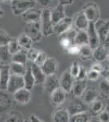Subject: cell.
<instances>
[{
    "label": "cell",
    "mask_w": 109,
    "mask_h": 122,
    "mask_svg": "<svg viewBox=\"0 0 109 122\" xmlns=\"http://www.w3.org/2000/svg\"><path fill=\"white\" fill-rule=\"evenodd\" d=\"M11 10L14 15H23L27 11L35 8L36 1L34 0H13L11 2Z\"/></svg>",
    "instance_id": "1"
},
{
    "label": "cell",
    "mask_w": 109,
    "mask_h": 122,
    "mask_svg": "<svg viewBox=\"0 0 109 122\" xmlns=\"http://www.w3.org/2000/svg\"><path fill=\"white\" fill-rule=\"evenodd\" d=\"M42 33L43 36L48 37L53 33V23L51 18V9L43 8L40 20Z\"/></svg>",
    "instance_id": "2"
},
{
    "label": "cell",
    "mask_w": 109,
    "mask_h": 122,
    "mask_svg": "<svg viewBox=\"0 0 109 122\" xmlns=\"http://www.w3.org/2000/svg\"><path fill=\"white\" fill-rule=\"evenodd\" d=\"M25 34H27L33 42H39L42 40L43 35L42 33L40 21L32 23H25V26L24 29Z\"/></svg>",
    "instance_id": "3"
},
{
    "label": "cell",
    "mask_w": 109,
    "mask_h": 122,
    "mask_svg": "<svg viewBox=\"0 0 109 122\" xmlns=\"http://www.w3.org/2000/svg\"><path fill=\"white\" fill-rule=\"evenodd\" d=\"M66 109L70 116H73L83 112L89 111V105L84 103L81 98L73 97V99L69 101Z\"/></svg>",
    "instance_id": "4"
},
{
    "label": "cell",
    "mask_w": 109,
    "mask_h": 122,
    "mask_svg": "<svg viewBox=\"0 0 109 122\" xmlns=\"http://www.w3.org/2000/svg\"><path fill=\"white\" fill-rule=\"evenodd\" d=\"M82 11L85 15L86 16L87 20L90 22H96L98 20L100 19V9L97 3L94 2H90L87 3L86 5L83 7Z\"/></svg>",
    "instance_id": "5"
},
{
    "label": "cell",
    "mask_w": 109,
    "mask_h": 122,
    "mask_svg": "<svg viewBox=\"0 0 109 122\" xmlns=\"http://www.w3.org/2000/svg\"><path fill=\"white\" fill-rule=\"evenodd\" d=\"M77 30L75 28H70L68 31L59 37V44L64 50L67 51L72 45L75 44L74 39L76 37Z\"/></svg>",
    "instance_id": "6"
},
{
    "label": "cell",
    "mask_w": 109,
    "mask_h": 122,
    "mask_svg": "<svg viewBox=\"0 0 109 122\" xmlns=\"http://www.w3.org/2000/svg\"><path fill=\"white\" fill-rule=\"evenodd\" d=\"M25 88V82H24V77L22 76L17 75H11L7 85V90L11 94H14L19 90Z\"/></svg>",
    "instance_id": "7"
},
{
    "label": "cell",
    "mask_w": 109,
    "mask_h": 122,
    "mask_svg": "<svg viewBox=\"0 0 109 122\" xmlns=\"http://www.w3.org/2000/svg\"><path fill=\"white\" fill-rule=\"evenodd\" d=\"M86 33L89 38V46L91 47L92 50H94L99 45H101L99 37L94 27V23L90 22L88 28L86 29Z\"/></svg>",
    "instance_id": "8"
},
{
    "label": "cell",
    "mask_w": 109,
    "mask_h": 122,
    "mask_svg": "<svg viewBox=\"0 0 109 122\" xmlns=\"http://www.w3.org/2000/svg\"><path fill=\"white\" fill-rule=\"evenodd\" d=\"M73 27V18L64 17L63 20H59L58 23L53 25V33L59 37L68 31L69 29Z\"/></svg>",
    "instance_id": "9"
},
{
    "label": "cell",
    "mask_w": 109,
    "mask_h": 122,
    "mask_svg": "<svg viewBox=\"0 0 109 122\" xmlns=\"http://www.w3.org/2000/svg\"><path fill=\"white\" fill-rule=\"evenodd\" d=\"M94 27L99 37L101 44H103L109 33V19L107 20L101 19L98 20L94 22Z\"/></svg>",
    "instance_id": "10"
},
{
    "label": "cell",
    "mask_w": 109,
    "mask_h": 122,
    "mask_svg": "<svg viewBox=\"0 0 109 122\" xmlns=\"http://www.w3.org/2000/svg\"><path fill=\"white\" fill-rule=\"evenodd\" d=\"M89 24H90V21L87 20L82 11L77 12L73 18V27L76 29L77 31L86 30L89 26Z\"/></svg>",
    "instance_id": "11"
},
{
    "label": "cell",
    "mask_w": 109,
    "mask_h": 122,
    "mask_svg": "<svg viewBox=\"0 0 109 122\" xmlns=\"http://www.w3.org/2000/svg\"><path fill=\"white\" fill-rule=\"evenodd\" d=\"M74 81L75 79L71 76L69 69L68 68L63 72L62 75L59 77V86L68 94H70Z\"/></svg>",
    "instance_id": "12"
},
{
    "label": "cell",
    "mask_w": 109,
    "mask_h": 122,
    "mask_svg": "<svg viewBox=\"0 0 109 122\" xmlns=\"http://www.w3.org/2000/svg\"><path fill=\"white\" fill-rule=\"evenodd\" d=\"M99 97L100 95L99 90L94 86H86V88L85 89L82 96H81V99L84 101V103L90 105L91 103H93L94 100L99 99Z\"/></svg>",
    "instance_id": "13"
},
{
    "label": "cell",
    "mask_w": 109,
    "mask_h": 122,
    "mask_svg": "<svg viewBox=\"0 0 109 122\" xmlns=\"http://www.w3.org/2000/svg\"><path fill=\"white\" fill-rule=\"evenodd\" d=\"M41 68L46 76L55 75L58 70V62L54 58L48 57L46 62L41 67Z\"/></svg>",
    "instance_id": "14"
},
{
    "label": "cell",
    "mask_w": 109,
    "mask_h": 122,
    "mask_svg": "<svg viewBox=\"0 0 109 122\" xmlns=\"http://www.w3.org/2000/svg\"><path fill=\"white\" fill-rule=\"evenodd\" d=\"M11 75L9 64H1L0 66V90H7Z\"/></svg>",
    "instance_id": "15"
},
{
    "label": "cell",
    "mask_w": 109,
    "mask_h": 122,
    "mask_svg": "<svg viewBox=\"0 0 109 122\" xmlns=\"http://www.w3.org/2000/svg\"><path fill=\"white\" fill-rule=\"evenodd\" d=\"M13 99L16 103L25 105V104H28L31 101L32 94H31L30 90L23 88L13 94Z\"/></svg>",
    "instance_id": "16"
},
{
    "label": "cell",
    "mask_w": 109,
    "mask_h": 122,
    "mask_svg": "<svg viewBox=\"0 0 109 122\" xmlns=\"http://www.w3.org/2000/svg\"><path fill=\"white\" fill-rule=\"evenodd\" d=\"M68 94L62 88H58L51 94V99L52 103L55 106H60L65 103Z\"/></svg>",
    "instance_id": "17"
},
{
    "label": "cell",
    "mask_w": 109,
    "mask_h": 122,
    "mask_svg": "<svg viewBox=\"0 0 109 122\" xmlns=\"http://www.w3.org/2000/svg\"><path fill=\"white\" fill-rule=\"evenodd\" d=\"M42 9H36L33 8L22 15V19L25 23H32L40 21L42 16Z\"/></svg>",
    "instance_id": "18"
},
{
    "label": "cell",
    "mask_w": 109,
    "mask_h": 122,
    "mask_svg": "<svg viewBox=\"0 0 109 122\" xmlns=\"http://www.w3.org/2000/svg\"><path fill=\"white\" fill-rule=\"evenodd\" d=\"M66 17L65 15V9L64 6L58 3L55 7L52 10H51V18L53 25L58 23L59 20H63Z\"/></svg>",
    "instance_id": "19"
},
{
    "label": "cell",
    "mask_w": 109,
    "mask_h": 122,
    "mask_svg": "<svg viewBox=\"0 0 109 122\" xmlns=\"http://www.w3.org/2000/svg\"><path fill=\"white\" fill-rule=\"evenodd\" d=\"M108 50L109 49L108 47H106L104 45L101 44L97 48L93 50L92 58L94 59L95 62L98 63L104 62V61H106L107 57H108Z\"/></svg>",
    "instance_id": "20"
},
{
    "label": "cell",
    "mask_w": 109,
    "mask_h": 122,
    "mask_svg": "<svg viewBox=\"0 0 109 122\" xmlns=\"http://www.w3.org/2000/svg\"><path fill=\"white\" fill-rule=\"evenodd\" d=\"M43 84H44L46 91L50 94L56 89L60 87L59 86V79L57 77L56 74L51 76H47L46 81Z\"/></svg>",
    "instance_id": "21"
},
{
    "label": "cell",
    "mask_w": 109,
    "mask_h": 122,
    "mask_svg": "<svg viewBox=\"0 0 109 122\" xmlns=\"http://www.w3.org/2000/svg\"><path fill=\"white\" fill-rule=\"evenodd\" d=\"M71 116L66 108H59L52 114L53 122H70Z\"/></svg>",
    "instance_id": "22"
},
{
    "label": "cell",
    "mask_w": 109,
    "mask_h": 122,
    "mask_svg": "<svg viewBox=\"0 0 109 122\" xmlns=\"http://www.w3.org/2000/svg\"><path fill=\"white\" fill-rule=\"evenodd\" d=\"M104 107L105 105L102 99L99 98V99H95L89 105V112H90L91 117H97L99 114L104 109Z\"/></svg>",
    "instance_id": "23"
},
{
    "label": "cell",
    "mask_w": 109,
    "mask_h": 122,
    "mask_svg": "<svg viewBox=\"0 0 109 122\" xmlns=\"http://www.w3.org/2000/svg\"><path fill=\"white\" fill-rule=\"evenodd\" d=\"M30 68H31V72H32L33 77H34V79H35V83L36 84L44 83L47 76L45 75L43 71L42 70L41 67L37 66L34 63H32L30 65Z\"/></svg>",
    "instance_id": "24"
},
{
    "label": "cell",
    "mask_w": 109,
    "mask_h": 122,
    "mask_svg": "<svg viewBox=\"0 0 109 122\" xmlns=\"http://www.w3.org/2000/svg\"><path fill=\"white\" fill-rule=\"evenodd\" d=\"M86 86V80H75L74 83L73 85L72 90H71V93H72L73 97L81 98Z\"/></svg>",
    "instance_id": "25"
},
{
    "label": "cell",
    "mask_w": 109,
    "mask_h": 122,
    "mask_svg": "<svg viewBox=\"0 0 109 122\" xmlns=\"http://www.w3.org/2000/svg\"><path fill=\"white\" fill-rule=\"evenodd\" d=\"M10 72L11 75H17V76H24L26 72L27 67L26 64H18V63L11 62L9 64Z\"/></svg>",
    "instance_id": "26"
},
{
    "label": "cell",
    "mask_w": 109,
    "mask_h": 122,
    "mask_svg": "<svg viewBox=\"0 0 109 122\" xmlns=\"http://www.w3.org/2000/svg\"><path fill=\"white\" fill-rule=\"evenodd\" d=\"M17 41H18L20 46L21 47L22 50L28 51L33 47V40L27 34H25V33H21L20 35L17 38Z\"/></svg>",
    "instance_id": "27"
},
{
    "label": "cell",
    "mask_w": 109,
    "mask_h": 122,
    "mask_svg": "<svg viewBox=\"0 0 109 122\" xmlns=\"http://www.w3.org/2000/svg\"><path fill=\"white\" fill-rule=\"evenodd\" d=\"M24 77V82H25V88L29 90H33V88L34 87V86L36 85L35 83V79L33 77L32 72H31L30 66L27 67L26 72L23 76Z\"/></svg>",
    "instance_id": "28"
},
{
    "label": "cell",
    "mask_w": 109,
    "mask_h": 122,
    "mask_svg": "<svg viewBox=\"0 0 109 122\" xmlns=\"http://www.w3.org/2000/svg\"><path fill=\"white\" fill-rule=\"evenodd\" d=\"M74 43L79 46L89 45V38L86 30H79L77 32L76 37L74 39Z\"/></svg>",
    "instance_id": "29"
},
{
    "label": "cell",
    "mask_w": 109,
    "mask_h": 122,
    "mask_svg": "<svg viewBox=\"0 0 109 122\" xmlns=\"http://www.w3.org/2000/svg\"><path fill=\"white\" fill-rule=\"evenodd\" d=\"M11 56L7 46H0V62L2 64H9L11 62Z\"/></svg>",
    "instance_id": "30"
},
{
    "label": "cell",
    "mask_w": 109,
    "mask_h": 122,
    "mask_svg": "<svg viewBox=\"0 0 109 122\" xmlns=\"http://www.w3.org/2000/svg\"><path fill=\"white\" fill-rule=\"evenodd\" d=\"M99 92L102 99H109V82L105 79L101 80L99 84Z\"/></svg>",
    "instance_id": "31"
},
{
    "label": "cell",
    "mask_w": 109,
    "mask_h": 122,
    "mask_svg": "<svg viewBox=\"0 0 109 122\" xmlns=\"http://www.w3.org/2000/svg\"><path fill=\"white\" fill-rule=\"evenodd\" d=\"M91 119V116L89 111L71 116L70 122H89Z\"/></svg>",
    "instance_id": "32"
},
{
    "label": "cell",
    "mask_w": 109,
    "mask_h": 122,
    "mask_svg": "<svg viewBox=\"0 0 109 122\" xmlns=\"http://www.w3.org/2000/svg\"><path fill=\"white\" fill-rule=\"evenodd\" d=\"M93 50L89 45L80 46V52L78 56L82 60H90L92 59Z\"/></svg>",
    "instance_id": "33"
},
{
    "label": "cell",
    "mask_w": 109,
    "mask_h": 122,
    "mask_svg": "<svg viewBox=\"0 0 109 122\" xmlns=\"http://www.w3.org/2000/svg\"><path fill=\"white\" fill-rule=\"evenodd\" d=\"M27 60H28V59H27L26 51H25V50L20 51L19 52L12 55V56H11V62L26 64Z\"/></svg>",
    "instance_id": "34"
},
{
    "label": "cell",
    "mask_w": 109,
    "mask_h": 122,
    "mask_svg": "<svg viewBox=\"0 0 109 122\" xmlns=\"http://www.w3.org/2000/svg\"><path fill=\"white\" fill-rule=\"evenodd\" d=\"M11 105V100L7 94L0 93V112L5 111Z\"/></svg>",
    "instance_id": "35"
},
{
    "label": "cell",
    "mask_w": 109,
    "mask_h": 122,
    "mask_svg": "<svg viewBox=\"0 0 109 122\" xmlns=\"http://www.w3.org/2000/svg\"><path fill=\"white\" fill-rule=\"evenodd\" d=\"M7 48H8L9 52L11 53V56L14 54H16V53L19 52L20 51L22 50L21 47L20 46L17 39H13V38L11 39V42H9V44L7 45Z\"/></svg>",
    "instance_id": "36"
},
{
    "label": "cell",
    "mask_w": 109,
    "mask_h": 122,
    "mask_svg": "<svg viewBox=\"0 0 109 122\" xmlns=\"http://www.w3.org/2000/svg\"><path fill=\"white\" fill-rule=\"evenodd\" d=\"M12 38L3 29H0V46H7Z\"/></svg>",
    "instance_id": "37"
},
{
    "label": "cell",
    "mask_w": 109,
    "mask_h": 122,
    "mask_svg": "<svg viewBox=\"0 0 109 122\" xmlns=\"http://www.w3.org/2000/svg\"><path fill=\"white\" fill-rule=\"evenodd\" d=\"M80 68H81V65L77 61H73L72 64H71L70 68H68L71 76H72L75 80L77 79V76H78L79 72H80Z\"/></svg>",
    "instance_id": "38"
},
{
    "label": "cell",
    "mask_w": 109,
    "mask_h": 122,
    "mask_svg": "<svg viewBox=\"0 0 109 122\" xmlns=\"http://www.w3.org/2000/svg\"><path fill=\"white\" fill-rule=\"evenodd\" d=\"M97 118L100 122H109V106H105L104 109L99 114Z\"/></svg>",
    "instance_id": "39"
},
{
    "label": "cell",
    "mask_w": 109,
    "mask_h": 122,
    "mask_svg": "<svg viewBox=\"0 0 109 122\" xmlns=\"http://www.w3.org/2000/svg\"><path fill=\"white\" fill-rule=\"evenodd\" d=\"M40 51L37 50V49L32 47L31 49L26 51V55H27V59L29 60L32 63H34V61L36 60L37 56H38V53Z\"/></svg>",
    "instance_id": "40"
},
{
    "label": "cell",
    "mask_w": 109,
    "mask_h": 122,
    "mask_svg": "<svg viewBox=\"0 0 109 122\" xmlns=\"http://www.w3.org/2000/svg\"><path fill=\"white\" fill-rule=\"evenodd\" d=\"M47 58H48V57H47V55L46 54L44 51H40L38 53V56H37V59H36V60L34 61V64H37V66L42 67V64L46 62V60H47Z\"/></svg>",
    "instance_id": "41"
},
{
    "label": "cell",
    "mask_w": 109,
    "mask_h": 122,
    "mask_svg": "<svg viewBox=\"0 0 109 122\" xmlns=\"http://www.w3.org/2000/svg\"><path fill=\"white\" fill-rule=\"evenodd\" d=\"M100 73L95 72V71L90 69L89 71H87V74H86V79L91 81H96L99 80V78L100 77Z\"/></svg>",
    "instance_id": "42"
},
{
    "label": "cell",
    "mask_w": 109,
    "mask_h": 122,
    "mask_svg": "<svg viewBox=\"0 0 109 122\" xmlns=\"http://www.w3.org/2000/svg\"><path fill=\"white\" fill-rule=\"evenodd\" d=\"M105 68H105V66L102 64V63L95 62L91 65L90 69H92V70L95 71V72H99V73L102 74L103 72L105 70Z\"/></svg>",
    "instance_id": "43"
},
{
    "label": "cell",
    "mask_w": 109,
    "mask_h": 122,
    "mask_svg": "<svg viewBox=\"0 0 109 122\" xmlns=\"http://www.w3.org/2000/svg\"><path fill=\"white\" fill-rule=\"evenodd\" d=\"M69 55H72V56H78L79 52H80V46H77L76 44L72 45L68 50L66 51Z\"/></svg>",
    "instance_id": "44"
},
{
    "label": "cell",
    "mask_w": 109,
    "mask_h": 122,
    "mask_svg": "<svg viewBox=\"0 0 109 122\" xmlns=\"http://www.w3.org/2000/svg\"><path fill=\"white\" fill-rule=\"evenodd\" d=\"M86 74H87V71L86 69V68H84L83 66H81L80 72H79V74L76 80H86Z\"/></svg>",
    "instance_id": "45"
},
{
    "label": "cell",
    "mask_w": 109,
    "mask_h": 122,
    "mask_svg": "<svg viewBox=\"0 0 109 122\" xmlns=\"http://www.w3.org/2000/svg\"><path fill=\"white\" fill-rule=\"evenodd\" d=\"M101 75L104 76V79L107 81L109 82V67L108 68H105V70L103 72V73L101 74Z\"/></svg>",
    "instance_id": "46"
},
{
    "label": "cell",
    "mask_w": 109,
    "mask_h": 122,
    "mask_svg": "<svg viewBox=\"0 0 109 122\" xmlns=\"http://www.w3.org/2000/svg\"><path fill=\"white\" fill-rule=\"evenodd\" d=\"M59 3L62 5H70L73 3V0H57Z\"/></svg>",
    "instance_id": "47"
},
{
    "label": "cell",
    "mask_w": 109,
    "mask_h": 122,
    "mask_svg": "<svg viewBox=\"0 0 109 122\" xmlns=\"http://www.w3.org/2000/svg\"><path fill=\"white\" fill-rule=\"evenodd\" d=\"M29 122H43V121H41L39 118H37L36 116L31 115L30 117H29Z\"/></svg>",
    "instance_id": "48"
},
{
    "label": "cell",
    "mask_w": 109,
    "mask_h": 122,
    "mask_svg": "<svg viewBox=\"0 0 109 122\" xmlns=\"http://www.w3.org/2000/svg\"><path fill=\"white\" fill-rule=\"evenodd\" d=\"M102 45H104V46H106V47H108V48L109 49V33H108V36H107L106 39H105L104 42L103 43Z\"/></svg>",
    "instance_id": "49"
},
{
    "label": "cell",
    "mask_w": 109,
    "mask_h": 122,
    "mask_svg": "<svg viewBox=\"0 0 109 122\" xmlns=\"http://www.w3.org/2000/svg\"><path fill=\"white\" fill-rule=\"evenodd\" d=\"M17 121V117H11L8 118L5 122H16Z\"/></svg>",
    "instance_id": "50"
},
{
    "label": "cell",
    "mask_w": 109,
    "mask_h": 122,
    "mask_svg": "<svg viewBox=\"0 0 109 122\" xmlns=\"http://www.w3.org/2000/svg\"><path fill=\"white\" fill-rule=\"evenodd\" d=\"M89 122H100V121H99V119L97 117H91L90 121Z\"/></svg>",
    "instance_id": "51"
},
{
    "label": "cell",
    "mask_w": 109,
    "mask_h": 122,
    "mask_svg": "<svg viewBox=\"0 0 109 122\" xmlns=\"http://www.w3.org/2000/svg\"><path fill=\"white\" fill-rule=\"evenodd\" d=\"M2 2H3V3H10V2H12L13 0H1Z\"/></svg>",
    "instance_id": "52"
},
{
    "label": "cell",
    "mask_w": 109,
    "mask_h": 122,
    "mask_svg": "<svg viewBox=\"0 0 109 122\" xmlns=\"http://www.w3.org/2000/svg\"><path fill=\"white\" fill-rule=\"evenodd\" d=\"M107 62H108V67H109V50H108V57H107Z\"/></svg>",
    "instance_id": "53"
},
{
    "label": "cell",
    "mask_w": 109,
    "mask_h": 122,
    "mask_svg": "<svg viewBox=\"0 0 109 122\" xmlns=\"http://www.w3.org/2000/svg\"><path fill=\"white\" fill-rule=\"evenodd\" d=\"M3 15V10L1 9V7H0V17H1Z\"/></svg>",
    "instance_id": "54"
},
{
    "label": "cell",
    "mask_w": 109,
    "mask_h": 122,
    "mask_svg": "<svg viewBox=\"0 0 109 122\" xmlns=\"http://www.w3.org/2000/svg\"><path fill=\"white\" fill-rule=\"evenodd\" d=\"M1 64H1V62H0V66H1Z\"/></svg>",
    "instance_id": "55"
}]
</instances>
